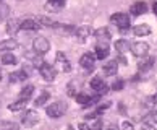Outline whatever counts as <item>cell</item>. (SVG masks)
Wrapping results in <instances>:
<instances>
[{"mask_svg":"<svg viewBox=\"0 0 157 130\" xmlns=\"http://www.w3.org/2000/svg\"><path fill=\"white\" fill-rule=\"evenodd\" d=\"M123 86H125V81L121 80V78H118V80H115V81H113L112 90H113V91H121V90H123Z\"/></svg>","mask_w":157,"mask_h":130,"instance_id":"obj_28","label":"cell"},{"mask_svg":"<svg viewBox=\"0 0 157 130\" xmlns=\"http://www.w3.org/2000/svg\"><path fill=\"white\" fill-rule=\"evenodd\" d=\"M45 112H47V116L50 117V119H59V117H62L67 112V104L62 103V101H57L54 104L47 106Z\"/></svg>","mask_w":157,"mask_h":130,"instance_id":"obj_1","label":"cell"},{"mask_svg":"<svg viewBox=\"0 0 157 130\" xmlns=\"http://www.w3.org/2000/svg\"><path fill=\"white\" fill-rule=\"evenodd\" d=\"M0 60H2L3 65H16V62H18V60H16V57L11 54V51L10 52L5 51L3 54H2V59H0Z\"/></svg>","mask_w":157,"mask_h":130,"instance_id":"obj_20","label":"cell"},{"mask_svg":"<svg viewBox=\"0 0 157 130\" xmlns=\"http://www.w3.org/2000/svg\"><path fill=\"white\" fill-rule=\"evenodd\" d=\"M33 91H34V86H33V85H28V86H25V88L21 90L20 98H21V99H26V101H28V99L33 96Z\"/></svg>","mask_w":157,"mask_h":130,"instance_id":"obj_24","label":"cell"},{"mask_svg":"<svg viewBox=\"0 0 157 130\" xmlns=\"http://www.w3.org/2000/svg\"><path fill=\"white\" fill-rule=\"evenodd\" d=\"M33 47H34V52H37L39 55H44L45 52H49V49H50V43L45 38H42V36H39V38H36L33 41Z\"/></svg>","mask_w":157,"mask_h":130,"instance_id":"obj_3","label":"cell"},{"mask_svg":"<svg viewBox=\"0 0 157 130\" xmlns=\"http://www.w3.org/2000/svg\"><path fill=\"white\" fill-rule=\"evenodd\" d=\"M121 127H123L125 130H133V124L128 122V120H125V122H121Z\"/></svg>","mask_w":157,"mask_h":130,"instance_id":"obj_30","label":"cell"},{"mask_svg":"<svg viewBox=\"0 0 157 130\" xmlns=\"http://www.w3.org/2000/svg\"><path fill=\"white\" fill-rule=\"evenodd\" d=\"M20 28H21V29H26V31H36V29L42 28V26L39 25V21H37V20H31V18H28V20L20 21Z\"/></svg>","mask_w":157,"mask_h":130,"instance_id":"obj_12","label":"cell"},{"mask_svg":"<svg viewBox=\"0 0 157 130\" xmlns=\"http://www.w3.org/2000/svg\"><path fill=\"white\" fill-rule=\"evenodd\" d=\"M37 122H39V114L36 111H26L25 116H23V119H21V124L25 127H33V125H36Z\"/></svg>","mask_w":157,"mask_h":130,"instance_id":"obj_6","label":"cell"},{"mask_svg":"<svg viewBox=\"0 0 157 130\" xmlns=\"http://www.w3.org/2000/svg\"><path fill=\"white\" fill-rule=\"evenodd\" d=\"M110 21L113 23L115 26H118V29L121 33H125L128 28H130V18H128L126 13H115L110 16Z\"/></svg>","mask_w":157,"mask_h":130,"instance_id":"obj_2","label":"cell"},{"mask_svg":"<svg viewBox=\"0 0 157 130\" xmlns=\"http://www.w3.org/2000/svg\"><path fill=\"white\" fill-rule=\"evenodd\" d=\"M152 10H154V13H155V15H157V2H155V3H154V5H152Z\"/></svg>","mask_w":157,"mask_h":130,"instance_id":"obj_32","label":"cell"},{"mask_svg":"<svg viewBox=\"0 0 157 130\" xmlns=\"http://www.w3.org/2000/svg\"><path fill=\"white\" fill-rule=\"evenodd\" d=\"M109 55V43H97L96 46V59H107Z\"/></svg>","mask_w":157,"mask_h":130,"instance_id":"obj_13","label":"cell"},{"mask_svg":"<svg viewBox=\"0 0 157 130\" xmlns=\"http://www.w3.org/2000/svg\"><path fill=\"white\" fill-rule=\"evenodd\" d=\"M55 62L60 65V68H62V72H71V63H70V60L67 59V55L63 54V52H57V55H55Z\"/></svg>","mask_w":157,"mask_h":130,"instance_id":"obj_8","label":"cell"},{"mask_svg":"<svg viewBox=\"0 0 157 130\" xmlns=\"http://www.w3.org/2000/svg\"><path fill=\"white\" fill-rule=\"evenodd\" d=\"M68 94H70V96H75V94H76V93H75V90H73V83L68 85Z\"/></svg>","mask_w":157,"mask_h":130,"instance_id":"obj_31","label":"cell"},{"mask_svg":"<svg viewBox=\"0 0 157 130\" xmlns=\"http://www.w3.org/2000/svg\"><path fill=\"white\" fill-rule=\"evenodd\" d=\"M152 65H154V59L152 57H146V59H143V60L138 63V68H139V72H147V70L152 68Z\"/></svg>","mask_w":157,"mask_h":130,"instance_id":"obj_17","label":"cell"},{"mask_svg":"<svg viewBox=\"0 0 157 130\" xmlns=\"http://www.w3.org/2000/svg\"><path fill=\"white\" fill-rule=\"evenodd\" d=\"M28 78V73L25 70H18V72L10 73V83H18V81H25Z\"/></svg>","mask_w":157,"mask_h":130,"instance_id":"obj_18","label":"cell"},{"mask_svg":"<svg viewBox=\"0 0 157 130\" xmlns=\"http://www.w3.org/2000/svg\"><path fill=\"white\" fill-rule=\"evenodd\" d=\"M25 106H26V99H21L20 98L16 103L8 106V111H21V109H25Z\"/></svg>","mask_w":157,"mask_h":130,"instance_id":"obj_27","label":"cell"},{"mask_svg":"<svg viewBox=\"0 0 157 130\" xmlns=\"http://www.w3.org/2000/svg\"><path fill=\"white\" fill-rule=\"evenodd\" d=\"M50 98V93L49 91H42V93H40L39 94V96H37V99H36V106H37V108H40V106H44L45 103H47V99Z\"/></svg>","mask_w":157,"mask_h":130,"instance_id":"obj_25","label":"cell"},{"mask_svg":"<svg viewBox=\"0 0 157 130\" xmlns=\"http://www.w3.org/2000/svg\"><path fill=\"white\" fill-rule=\"evenodd\" d=\"M37 21H39L40 26H52V23H54L50 18H47V16H37Z\"/></svg>","mask_w":157,"mask_h":130,"instance_id":"obj_29","label":"cell"},{"mask_svg":"<svg viewBox=\"0 0 157 130\" xmlns=\"http://www.w3.org/2000/svg\"><path fill=\"white\" fill-rule=\"evenodd\" d=\"M39 73H40V76H42L44 80H47V81H52V80H55V76H57V70L52 67V65H49V63H42L39 67Z\"/></svg>","mask_w":157,"mask_h":130,"instance_id":"obj_5","label":"cell"},{"mask_svg":"<svg viewBox=\"0 0 157 130\" xmlns=\"http://www.w3.org/2000/svg\"><path fill=\"white\" fill-rule=\"evenodd\" d=\"M130 47H131V52L136 57H144V55L147 54V51H149V46L146 43H135V44L130 46Z\"/></svg>","mask_w":157,"mask_h":130,"instance_id":"obj_11","label":"cell"},{"mask_svg":"<svg viewBox=\"0 0 157 130\" xmlns=\"http://www.w3.org/2000/svg\"><path fill=\"white\" fill-rule=\"evenodd\" d=\"M79 65L83 67L84 70H94V65H96V55L94 54H91V52H88V54H84V55H81L79 59Z\"/></svg>","mask_w":157,"mask_h":130,"instance_id":"obj_7","label":"cell"},{"mask_svg":"<svg viewBox=\"0 0 157 130\" xmlns=\"http://www.w3.org/2000/svg\"><path fill=\"white\" fill-rule=\"evenodd\" d=\"M18 47V43L15 39H7L3 43H0V52H5V51H13Z\"/></svg>","mask_w":157,"mask_h":130,"instance_id":"obj_19","label":"cell"},{"mask_svg":"<svg viewBox=\"0 0 157 130\" xmlns=\"http://www.w3.org/2000/svg\"><path fill=\"white\" fill-rule=\"evenodd\" d=\"M115 49H117V52H120V54H125V52H128V49H130V44H128L126 39H118L117 43H115Z\"/></svg>","mask_w":157,"mask_h":130,"instance_id":"obj_22","label":"cell"},{"mask_svg":"<svg viewBox=\"0 0 157 130\" xmlns=\"http://www.w3.org/2000/svg\"><path fill=\"white\" fill-rule=\"evenodd\" d=\"M0 80H2V70H0Z\"/></svg>","mask_w":157,"mask_h":130,"instance_id":"obj_33","label":"cell"},{"mask_svg":"<svg viewBox=\"0 0 157 130\" xmlns=\"http://www.w3.org/2000/svg\"><path fill=\"white\" fill-rule=\"evenodd\" d=\"M92 33H94V31H92L91 26H79V28L75 29V38H76V41L79 44H84L86 41L89 39V36Z\"/></svg>","mask_w":157,"mask_h":130,"instance_id":"obj_4","label":"cell"},{"mask_svg":"<svg viewBox=\"0 0 157 130\" xmlns=\"http://www.w3.org/2000/svg\"><path fill=\"white\" fill-rule=\"evenodd\" d=\"M146 11H147V5L144 3V2H136V3H133V5H131V8H130V13H131V15H135V16L144 15Z\"/></svg>","mask_w":157,"mask_h":130,"instance_id":"obj_14","label":"cell"},{"mask_svg":"<svg viewBox=\"0 0 157 130\" xmlns=\"http://www.w3.org/2000/svg\"><path fill=\"white\" fill-rule=\"evenodd\" d=\"M133 33L136 36H147V34H151V28L149 25H136L133 28Z\"/></svg>","mask_w":157,"mask_h":130,"instance_id":"obj_21","label":"cell"},{"mask_svg":"<svg viewBox=\"0 0 157 130\" xmlns=\"http://www.w3.org/2000/svg\"><path fill=\"white\" fill-rule=\"evenodd\" d=\"M144 124H146V125H149V127L157 125V111L149 112V114L144 117Z\"/></svg>","mask_w":157,"mask_h":130,"instance_id":"obj_23","label":"cell"},{"mask_svg":"<svg viewBox=\"0 0 157 130\" xmlns=\"http://www.w3.org/2000/svg\"><path fill=\"white\" fill-rule=\"evenodd\" d=\"M18 28H20V21L13 18V20H10V21H8L7 33H8V34H15L16 31H18Z\"/></svg>","mask_w":157,"mask_h":130,"instance_id":"obj_26","label":"cell"},{"mask_svg":"<svg viewBox=\"0 0 157 130\" xmlns=\"http://www.w3.org/2000/svg\"><path fill=\"white\" fill-rule=\"evenodd\" d=\"M94 36H96V39H97V43H109L110 33H109L107 28H101V29H97V31L94 33Z\"/></svg>","mask_w":157,"mask_h":130,"instance_id":"obj_16","label":"cell"},{"mask_svg":"<svg viewBox=\"0 0 157 130\" xmlns=\"http://www.w3.org/2000/svg\"><path fill=\"white\" fill-rule=\"evenodd\" d=\"M91 88L94 90L97 94H105L107 91H109V88H107V85L104 83V80L102 78H92L91 80Z\"/></svg>","mask_w":157,"mask_h":130,"instance_id":"obj_10","label":"cell"},{"mask_svg":"<svg viewBox=\"0 0 157 130\" xmlns=\"http://www.w3.org/2000/svg\"><path fill=\"white\" fill-rule=\"evenodd\" d=\"M117 70H118L117 60H110V62H107L105 65H104V75H107V76H113L115 73H117Z\"/></svg>","mask_w":157,"mask_h":130,"instance_id":"obj_15","label":"cell"},{"mask_svg":"<svg viewBox=\"0 0 157 130\" xmlns=\"http://www.w3.org/2000/svg\"><path fill=\"white\" fill-rule=\"evenodd\" d=\"M65 0H49L47 3L44 5L45 11H50V13H57V11H60L63 7H65Z\"/></svg>","mask_w":157,"mask_h":130,"instance_id":"obj_9","label":"cell"}]
</instances>
